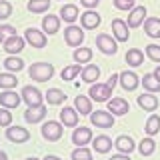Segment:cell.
Segmentation results:
<instances>
[{"mask_svg":"<svg viewBox=\"0 0 160 160\" xmlns=\"http://www.w3.org/2000/svg\"><path fill=\"white\" fill-rule=\"evenodd\" d=\"M28 76L30 80H36V82H46L54 76V66L48 62H36L28 68Z\"/></svg>","mask_w":160,"mask_h":160,"instance_id":"6da1fadb","label":"cell"},{"mask_svg":"<svg viewBox=\"0 0 160 160\" xmlns=\"http://www.w3.org/2000/svg\"><path fill=\"white\" fill-rule=\"evenodd\" d=\"M40 132H42V138H44V140H48V142H56V140L62 138L64 126H62V122H56V120H48V122H44V124H42Z\"/></svg>","mask_w":160,"mask_h":160,"instance_id":"7a4b0ae2","label":"cell"},{"mask_svg":"<svg viewBox=\"0 0 160 160\" xmlns=\"http://www.w3.org/2000/svg\"><path fill=\"white\" fill-rule=\"evenodd\" d=\"M20 96H22V100L28 104V108H36V106H42L44 104V96L36 86H24Z\"/></svg>","mask_w":160,"mask_h":160,"instance_id":"3957f363","label":"cell"},{"mask_svg":"<svg viewBox=\"0 0 160 160\" xmlns=\"http://www.w3.org/2000/svg\"><path fill=\"white\" fill-rule=\"evenodd\" d=\"M64 42H66L70 48H78L80 44L84 42V28L70 24V26L64 30Z\"/></svg>","mask_w":160,"mask_h":160,"instance_id":"277c9868","label":"cell"},{"mask_svg":"<svg viewBox=\"0 0 160 160\" xmlns=\"http://www.w3.org/2000/svg\"><path fill=\"white\" fill-rule=\"evenodd\" d=\"M96 48H98L102 54H108V56H112V54H116V52H118L116 40L110 36V34H104V32L96 36Z\"/></svg>","mask_w":160,"mask_h":160,"instance_id":"5b68a950","label":"cell"},{"mask_svg":"<svg viewBox=\"0 0 160 160\" xmlns=\"http://www.w3.org/2000/svg\"><path fill=\"white\" fill-rule=\"evenodd\" d=\"M88 96L92 100H96V102H108V98L112 96V88L106 86V82L104 84H90V90H88Z\"/></svg>","mask_w":160,"mask_h":160,"instance_id":"8992f818","label":"cell"},{"mask_svg":"<svg viewBox=\"0 0 160 160\" xmlns=\"http://www.w3.org/2000/svg\"><path fill=\"white\" fill-rule=\"evenodd\" d=\"M90 122L96 128H112L114 126V116L106 110H96L90 114Z\"/></svg>","mask_w":160,"mask_h":160,"instance_id":"52a82bcc","label":"cell"},{"mask_svg":"<svg viewBox=\"0 0 160 160\" xmlns=\"http://www.w3.org/2000/svg\"><path fill=\"white\" fill-rule=\"evenodd\" d=\"M24 40H26L32 48H44L46 42H48L46 34L40 32V30H36V28H28L26 32H24Z\"/></svg>","mask_w":160,"mask_h":160,"instance_id":"ba28073f","label":"cell"},{"mask_svg":"<svg viewBox=\"0 0 160 160\" xmlns=\"http://www.w3.org/2000/svg\"><path fill=\"white\" fill-rule=\"evenodd\" d=\"M6 138L14 144H22V142H28L30 140V132L22 126H12V124H10L6 128Z\"/></svg>","mask_w":160,"mask_h":160,"instance_id":"9c48e42d","label":"cell"},{"mask_svg":"<svg viewBox=\"0 0 160 160\" xmlns=\"http://www.w3.org/2000/svg\"><path fill=\"white\" fill-rule=\"evenodd\" d=\"M118 80H120V84H122V88L124 90H136L138 88V84H140V78H138V74L136 72H132V70H124V72H120L118 74Z\"/></svg>","mask_w":160,"mask_h":160,"instance_id":"30bf717a","label":"cell"},{"mask_svg":"<svg viewBox=\"0 0 160 160\" xmlns=\"http://www.w3.org/2000/svg\"><path fill=\"white\" fill-rule=\"evenodd\" d=\"M100 22H102V18H100V14L94 12V10H86L84 14H80V24H82L84 30H94V28H98Z\"/></svg>","mask_w":160,"mask_h":160,"instance_id":"8fae6325","label":"cell"},{"mask_svg":"<svg viewBox=\"0 0 160 160\" xmlns=\"http://www.w3.org/2000/svg\"><path fill=\"white\" fill-rule=\"evenodd\" d=\"M60 122H62V126H66V128H76L78 126V112H76V108L64 106L62 110H60Z\"/></svg>","mask_w":160,"mask_h":160,"instance_id":"7c38bea8","label":"cell"},{"mask_svg":"<svg viewBox=\"0 0 160 160\" xmlns=\"http://www.w3.org/2000/svg\"><path fill=\"white\" fill-rule=\"evenodd\" d=\"M112 34H114V38H116L118 42H128V38H130L128 24L124 22V20H120V18H114L112 20Z\"/></svg>","mask_w":160,"mask_h":160,"instance_id":"4fadbf2b","label":"cell"},{"mask_svg":"<svg viewBox=\"0 0 160 160\" xmlns=\"http://www.w3.org/2000/svg\"><path fill=\"white\" fill-rule=\"evenodd\" d=\"M108 112H112V116H124L130 112V104L124 98H112L108 100Z\"/></svg>","mask_w":160,"mask_h":160,"instance_id":"5bb4252c","label":"cell"},{"mask_svg":"<svg viewBox=\"0 0 160 160\" xmlns=\"http://www.w3.org/2000/svg\"><path fill=\"white\" fill-rule=\"evenodd\" d=\"M90 140H92V130H90V128H86V126L74 128L72 144H76V146H86V144H90Z\"/></svg>","mask_w":160,"mask_h":160,"instance_id":"9a60e30c","label":"cell"},{"mask_svg":"<svg viewBox=\"0 0 160 160\" xmlns=\"http://www.w3.org/2000/svg\"><path fill=\"white\" fill-rule=\"evenodd\" d=\"M24 44H26V40H24L22 36H18V34H14V36H8L6 42L2 44L4 50H6L8 54H18L24 50Z\"/></svg>","mask_w":160,"mask_h":160,"instance_id":"2e32d148","label":"cell"},{"mask_svg":"<svg viewBox=\"0 0 160 160\" xmlns=\"http://www.w3.org/2000/svg\"><path fill=\"white\" fill-rule=\"evenodd\" d=\"M158 96H154L152 92H146V94H140L138 96V106L144 110V112H154L158 108Z\"/></svg>","mask_w":160,"mask_h":160,"instance_id":"e0dca14e","label":"cell"},{"mask_svg":"<svg viewBox=\"0 0 160 160\" xmlns=\"http://www.w3.org/2000/svg\"><path fill=\"white\" fill-rule=\"evenodd\" d=\"M46 106H36V108H26V112H24V120H26L28 124H36V122H42L44 118H46Z\"/></svg>","mask_w":160,"mask_h":160,"instance_id":"ac0fdd59","label":"cell"},{"mask_svg":"<svg viewBox=\"0 0 160 160\" xmlns=\"http://www.w3.org/2000/svg\"><path fill=\"white\" fill-rule=\"evenodd\" d=\"M20 102H22V96L16 94L14 90H4L0 94V106L2 108H16Z\"/></svg>","mask_w":160,"mask_h":160,"instance_id":"d6986e66","label":"cell"},{"mask_svg":"<svg viewBox=\"0 0 160 160\" xmlns=\"http://www.w3.org/2000/svg\"><path fill=\"white\" fill-rule=\"evenodd\" d=\"M112 138L110 136H106V134H100V136H96L92 140V148L96 150L98 154H106V152H110L112 150Z\"/></svg>","mask_w":160,"mask_h":160,"instance_id":"ffe728a7","label":"cell"},{"mask_svg":"<svg viewBox=\"0 0 160 160\" xmlns=\"http://www.w3.org/2000/svg\"><path fill=\"white\" fill-rule=\"evenodd\" d=\"M144 16H146V8L144 6H134L128 14V28H138L140 24L144 22Z\"/></svg>","mask_w":160,"mask_h":160,"instance_id":"44dd1931","label":"cell"},{"mask_svg":"<svg viewBox=\"0 0 160 160\" xmlns=\"http://www.w3.org/2000/svg\"><path fill=\"white\" fill-rule=\"evenodd\" d=\"M114 146L118 148L120 154H130L134 148H136V144H134L132 136H128V134H120V136L116 138V142H114Z\"/></svg>","mask_w":160,"mask_h":160,"instance_id":"7402d4cb","label":"cell"},{"mask_svg":"<svg viewBox=\"0 0 160 160\" xmlns=\"http://www.w3.org/2000/svg\"><path fill=\"white\" fill-rule=\"evenodd\" d=\"M80 76H82V82L94 84L100 78V68L96 66V64H86V66L82 68V72H80Z\"/></svg>","mask_w":160,"mask_h":160,"instance_id":"603a6c76","label":"cell"},{"mask_svg":"<svg viewBox=\"0 0 160 160\" xmlns=\"http://www.w3.org/2000/svg\"><path fill=\"white\" fill-rule=\"evenodd\" d=\"M60 30V18L54 16V14H48V16L42 18V32L48 34H56Z\"/></svg>","mask_w":160,"mask_h":160,"instance_id":"cb8c5ba5","label":"cell"},{"mask_svg":"<svg viewBox=\"0 0 160 160\" xmlns=\"http://www.w3.org/2000/svg\"><path fill=\"white\" fill-rule=\"evenodd\" d=\"M144 32L150 38H160V18L150 16V18L144 20Z\"/></svg>","mask_w":160,"mask_h":160,"instance_id":"d4e9b609","label":"cell"},{"mask_svg":"<svg viewBox=\"0 0 160 160\" xmlns=\"http://www.w3.org/2000/svg\"><path fill=\"white\" fill-rule=\"evenodd\" d=\"M78 16H80V14H78V6H76V4H64V6L60 8V18H62L64 22H68V24H72Z\"/></svg>","mask_w":160,"mask_h":160,"instance_id":"484cf974","label":"cell"},{"mask_svg":"<svg viewBox=\"0 0 160 160\" xmlns=\"http://www.w3.org/2000/svg\"><path fill=\"white\" fill-rule=\"evenodd\" d=\"M74 108H76V112H80L82 116L92 114V102H90L88 96H82V94L74 98Z\"/></svg>","mask_w":160,"mask_h":160,"instance_id":"4316f807","label":"cell"},{"mask_svg":"<svg viewBox=\"0 0 160 160\" xmlns=\"http://www.w3.org/2000/svg\"><path fill=\"white\" fill-rule=\"evenodd\" d=\"M44 98H46V102L50 106H58V104H62L64 100H66V94H64L60 88H48V92H46Z\"/></svg>","mask_w":160,"mask_h":160,"instance_id":"83f0119b","label":"cell"},{"mask_svg":"<svg viewBox=\"0 0 160 160\" xmlns=\"http://www.w3.org/2000/svg\"><path fill=\"white\" fill-rule=\"evenodd\" d=\"M126 64L128 66H140V64L144 62V52L142 50H138V48H130L128 52H126Z\"/></svg>","mask_w":160,"mask_h":160,"instance_id":"f1b7e54d","label":"cell"},{"mask_svg":"<svg viewBox=\"0 0 160 160\" xmlns=\"http://www.w3.org/2000/svg\"><path fill=\"white\" fill-rule=\"evenodd\" d=\"M50 8V0H28V10L32 14H44Z\"/></svg>","mask_w":160,"mask_h":160,"instance_id":"f546056e","label":"cell"},{"mask_svg":"<svg viewBox=\"0 0 160 160\" xmlns=\"http://www.w3.org/2000/svg\"><path fill=\"white\" fill-rule=\"evenodd\" d=\"M72 56L76 64H88L92 60V48H76Z\"/></svg>","mask_w":160,"mask_h":160,"instance_id":"4dcf8cb0","label":"cell"},{"mask_svg":"<svg viewBox=\"0 0 160 160\" xmlns=\"http://www.w3.org/2000/svg\"><path fill=\"white\" fill-rule=\"evenodd\" d=\"M16 84H18V78L14 76L12 72H2L0 74V88L12 90V88H16Z\"/></svg>","mask_w":160,"mask_h":160,"instance_id":"1f68e13d","label":"cell"},{"mask_svg":"<svg viewBox=\"0 0 160 160\" xmlns=\"http://www.w3.org/2000/svg\"><path fill=\"white\" fill-rule=\"evenodd\" d=\"M4 68H6L8 72H20V70L24 68V60L18 58V56H8L4 60Z\"/></svg>","mask_w":160,"mask_h":160,"instance_id":"d6a6232c","label":"cell"},{"mask_svg":"<svg viewBox=\"0 0 160 160\" xmlns=\"http://www.w3.org/2000/svg\"><path fill=\"white\" fill-rule=\"evenodd\" d=\"M142 84H144V88L148 90V92H160V80L154 76V74H144V78H142Z\"/></svg>","mask_w":160,"mask_h":160,"instance_id":"836d02e7","label":"cell"},{"mask_svg":"<svg viewBox=\"0 0 160 160\" xmlns=\"http://www.w3.org/2000/svg\"><path fill=\"white\" fill-rule=\"evenodd\" d=\"M144 132L148 134V136H154V134L160 132V116L156 114H152L148 120H146V126H144Z\"/></svg>","mask_w":160,"mask_h":160,"instance_id":"e575fe53","label":"cell"},{"mask_svg":"<svg viewBox=\"0 0 160 160\" xmlns=\"http://www.w3.org/2000/svg\"><path fill=\"white\" fill-rule=\"evenodd\" d=\"M154 150H156V142H154L152 138H142V142L138 144V152L142 154V156H150V154H154Z\"/></svg>","mask_w":160,"mask_h":160,"instance_id":"d590c367","label":"cell"},{"mask_svg":"<svg viewBox=\"0 0 160 160\" xmlns=\"http://www.w3.org/2000/svg\"><path fill=\"white\" fill-rule=\"evenodd\" d=\"M82 72V68H80V64H70V66H66L62 70V80H74L76 78V74H80Z\"/></svg>","mask_w":160,"mask_h":160,"instance_id":"8d00e7d4","label":"cell"},{"mask_svg":"<svg viewBox=\"0 0 160 160\" xmlns=\"http://www.w3.org/2000/svg\"><path fill=\"white\" fill-rule=\"evenodd\" d=\"M70 156H72V160H92V152L86 146H78V148L72 150Z\"/></svg>","mask_w":160,"mask_h":160,"instance_id":"74e56055","label":"cell"},{"mask_svg":"<svg viewBox=\"0 0 160 160\" xmlns=\"http://www.w3.org/2000/svg\"><path fill=\"white\" fill-rule=\"evenodd\" d=\"M14 34H16V28H14V26H10V24H2V26H0V44H4L6 38L14 36Z\"/></svg>","mask_w":160,"mask_h":160,"instance_id":"f35d334b","label":"cell"},{"mask_svg":"<svg viewBox=\"0 0 160 160\" xmlns=\"http://www.w3.org/2000/svg\"><path fill=\"white\" fill-rule=\"evenodd\" d=\"M146 56L152 62H160V46L158 44H148L146 46Z\"/></svg>","mask_w":160,"mask_h":160,"instance_id":"ab89813d","label":"cell"},{"mask_svg":"<svg viewBox=\"0 0 160 160\" xmlns=\"http://www.w3.org/2000/svg\"><path fill=\"white\" fill-rule=\"evenodd\" d=\"M12 16V4L6 0H0V20H8Z\"/></svg>","mask_w":160,"mask_h":160,"instance_id":"60d3db41","label":"cell"},{"mask_svg":"<svg viewBox=\"0 0 160 160\" xmlns=\"http://www.w3.org/2000/svg\"><path fill=\"white\" fill-rule=\"evenodd\" d=\"M10 124H12V112H10V108H0V126L8 128Z\"/></svg>","mask_w":160,"mask_h":160,"instance_id":"b9f144b4","label":"cell"},{"mask_svg":"<svg viewBox=\"0 0 160 160\" xmlns=\"http://www.w3.org/2000/svg\"><path fill=\"white\" fill-rule=\"evenodd\" d=\"M112 2H114V8H118V10H132L134 8L132 0H112Z\"/></svg>","mask_w":160,"mask_h":160,"instance_id":"7bdbcfd3","label":"cell"},{"mask_svg":"<svg viewBox=\"0 0 160 160\" xmlns=\"http://www.w3.org/2000/svg\"><path fill=\"white\" fill-rule=\"evenodd\" d=\"M98 2H100V0H80V4H82V6H86V8H90V10L96 8Z\"/></svg>","mask_w":160,"mask_h":160,"instance_id":"ee69618b","label":"cell"},{"mask_svg":"<svg viewBox=\"0 0 160 160\" xmlns=\"http://www.w3.org/2000/svg\"><path fill=\"white\" fill-rule=\"evenodd\" d=\"M116 82H118V74H112L108 80H106V86H110V88H114L116 86Z\"/></svg>","mask_w":160,"mask_h":160,"instance_id":"f6af8a7d","label":"cell"},{"mask_svg":"<svg viewBox=\"0 0 160 160\" xmlns=\"http://www.w3.org/2000/svg\"><path fill=\"white\" fill-rule=\"evenodd\" d=\"M108 160H130V156H128V154H116V156H112Z\"/></svg>","mask_w":160,"mask_h":160,"instance_id":"bcb514c9","label":"cell"},{"mask_svg":"<svg viewBox=\"0 0 160 160\" xmlns=\"http://www.w3.org/2000/svg\"><path fill=\"white\" fill-rule=\"evenodd\" d=\"M44 160H62V158H60V156H54V154H48Z\"/></svg>","mask_w":160,"mask_h":160,"instance_id":"7dc6e473","label":"cell"},{"mask_svg":"<svg viewBox=\"0 0 160 160\" xmlns=\"http://www.w3.org/2000/svg\"><path fill=\"white\" fill-rule=\"evenodd\" d=\"M152 74H154V76H156V78L160 80V64H158V68H156V70H154V72H152Z\"/></svg>","mask_w":160,"mask_h":160,"instance_id":"c3c4849f","label":"cell"},{"mask_svg":"<svg viewBox=\"0 0 160 160\" xmlns=\"http://www.w3.org/2000/svg\"><path fill=\"white\" fill-rule=\"evenodd\" d=\"M0 160H8V156H6V152H4V150H0Z\"/></svg>","mask_w":160,"mask_h":160,"instance_id":"681fc988","label":"cell"},{"mask_svg":"<svg viewBox=\"0 0 160 160\" xmlns=\"http://www.w3.org/2000/svg\"><path fill=\"white\" fill-rule=\"evenodd\" d=\"M26 160H38V158H34V156H28V158H26Z\"/></svg>","mask_w":160,"mask_h":160,"instance_id":"f907efd6","label":"cell"},{"mask_svg":"<svg viewBox=\"0 0 160 160\" xmlns=\"http://www.w3.org/2000/svg\"><path fill=\"white\" fill-rule=\"evenodd\" d=\"M132 2H136V0H132Z\"/></svg>","mask_w":160,"mask_h":160,"instance_id":"816d5d0a","label":"cell"}]
</instances>
